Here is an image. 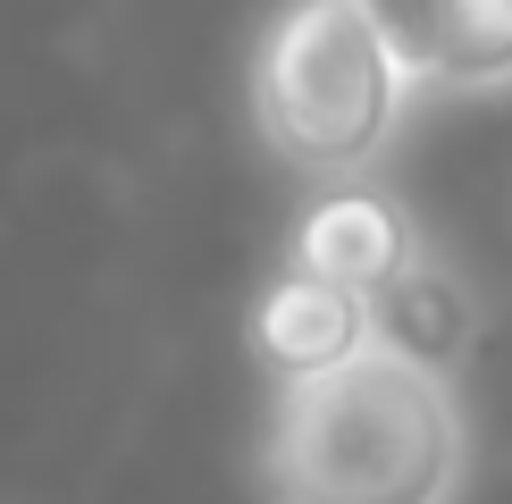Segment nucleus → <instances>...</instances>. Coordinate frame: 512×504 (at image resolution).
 Returning a JSON list of instances; mask_svg holds the SVG:
<instances>
[{
	"label": "nucleus",
	"instance_id": "f257e3e1",
	"mask_svg": "<svg viewBox=\"0 0 512 504\" xmlns=\"http://www.w3.org/2000/svg\"><path fill=\"white\" fill-rule=\"evenodd\" d=\"M252 471L269 504H462L479 437L454 370L370 336L311 378H277Z\"/></svg>",
	"mask_w": 512,
	"mask_h": 504
},
{
	"label": "nucleus",
	"instance_id": "f03ea898",
	"mask_svg": "<svg viewBox=\"0 0 512 504\" xmlns=\"http://www.w3.org/2000/svg\"><path fill=\"white\" fill-rule=\"evenodd\" d=\"M412 59L378 34L361 0H286L252 51V135L303 185H361L403 143Z\"/></svg>",
	"mask_w": 512,
	"mask_h": 504
},
{
	"label": "nucleus",
	"instance_id": "7ed1b4c3",
	"mask_svg": "<svg viewBox=\"0 0 512 504\" xmlns=\"http://www.w3.org/2000/svg\"><path fill=\"white\" fill-rule=\"evenodd\" d=\"M412 252H420L412 210H403L387 185H370V177L361 185H319L311 210L286 227V269H311V278L353 286V294L387 286Z\"/></svg>",
	"mask_w": 512,
	"mask_h": 504
},
{
	"label": "nucleus",
	"instance_id": "20e7f679",
	"mask_svg": "<svg viewBox=\"0 0 512 504\" xmlns=\"http://www.w3.org/2000/svg\"><path fill=\"white\" fill-rule=\"evenodd\" d=\"M370 336H378L370 328V294L328 286V278H311V269H277V278L252 294V320H244V345H252V362L269 378H311V370L361 353Z\"/></svg>",
	"mask_w": 512,
	"mask_h": 504
},
{
	"label": "nucleus",
	"instance_id": "39448f33",
	"mask_svg": "<svg viewBox=\"0 0 512 504\" xmlns=\"http://www.w3.org/2000/svg\"><path fill=\"white\" fill-rule=\"evenodd\" d=\"M370 328H378V345L412 353V362L462 370V362L479 353V336H487V311H479L471 278L420 244L387 286H370Z\"/></svg>",
	"mask_w": 512,
	"mask_h": 504
},
{
	"label": "nucleus",
	"instance_id": "423d86ee",
	"mask_svg": "<svg viewBox=\"0 0 512 504\" xmlns=\"http://www.w3.org/2000/svg\"><path fill=\"white\" fill-rule=\"evenodd\" d=\"M454 59H445V93H504L512 84V0H445Z\"/></svg>",
	"mask_w": 512,
	"mask_h": 504
}]
</instances>
